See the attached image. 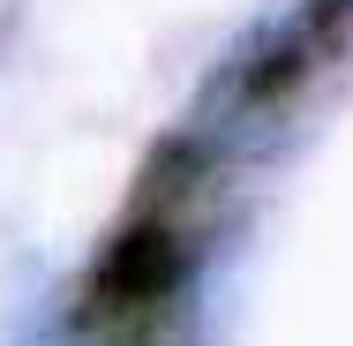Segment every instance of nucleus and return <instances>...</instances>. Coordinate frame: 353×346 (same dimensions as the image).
Segmentation results:
<instances>
[]
</instances>
